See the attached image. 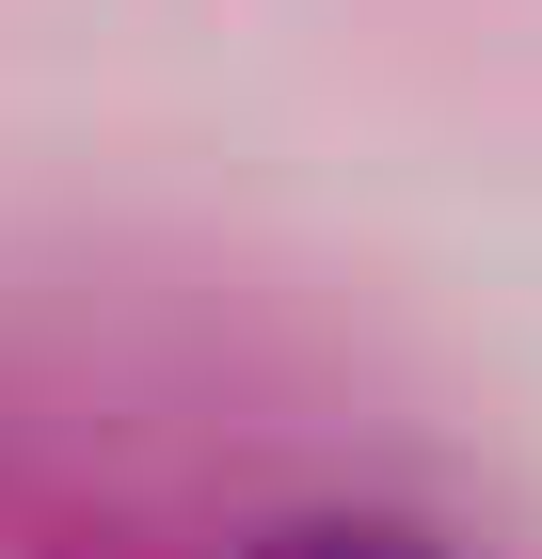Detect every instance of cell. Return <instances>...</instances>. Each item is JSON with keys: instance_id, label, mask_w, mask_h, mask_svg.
<instances>
[{"instance_id": "1", "label": "cell", "mask_w": 542, "mask_h": 559, "mask_svg": "<svg viewBox=\"0 0 542 559\" xmlns=\"http://www.w3.org/2000/svg\"><path fill=\"white\" fill-rule=\"evenodd\" d=\"M255 559H462V544L415 512H288V527H255Z\"/></svg>"}]
</instances>
